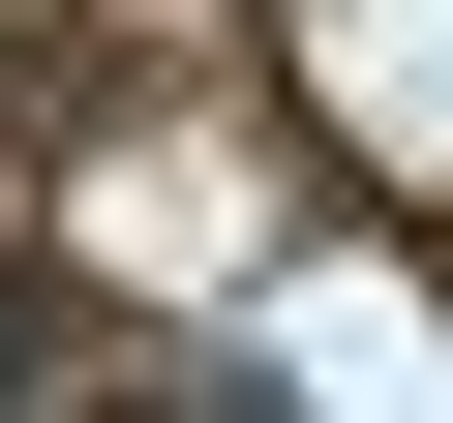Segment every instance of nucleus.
Listing matches in <instances>:
<instances>
[{
	"label": "nucleus",
	"mask_w": 453,
	"mask_h": 423,
	"mask_svg": "<svg viewBox=\"0 0 453 423\" xmlns=\"http://www.w3.org/2000/svg\"><path fill=\"white\" fill-rule=\"evenodd\" d=\"M181 423H273V363H211V393H181Z\"/></svg>",
	"instance_id": "f257e3e1"
}]
</instances>
